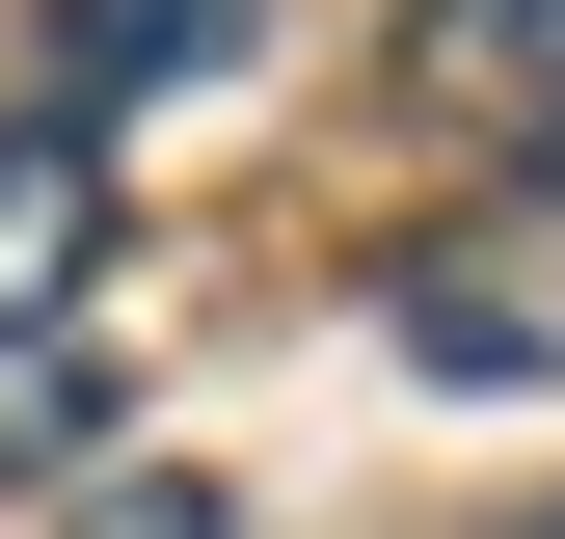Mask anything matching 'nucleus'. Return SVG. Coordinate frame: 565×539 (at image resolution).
Segmentation results:
<instances>
[{
    "label": "nucleus",
    "instance_id": "7ed1b4c3",
    "mask_svg": "<svg viewBox=\"0 0 565 539\" xmlns=\"http://www.w3.org/2000/svg\"><path fill=\"white\" fill-rule=\"evenodd\" d=\"M243 54H269V0H54L28 108H162V82H243Z\"/></svg>",
    "mask_w": 565,
    "mask_h": 539
},
{
    "label": "nucleus",
    "instance_id": "423d86ee",
    "mask_svg": "<svg viewBox=\"0 0 565 539\" xmlns=\"http://www.w3.org/2000/svg\"><path fill=\"white\" fill-rule=\"evenodd\" d=\"M82 539H243L216 486H82Z\"/></svg>",
    "mask_w": 565,
    "mask_h": 539
},
{
    "label": "nucleus",
    "instance_id": "39448f33",
    "mask_svg": "<svg viewBox=\"0 0 565 539\" xmlns=\"http://www.w3.org/2000/svg\"><path fill=\"white\" fill-rule=\"evenodd\" d=\"M0 458H28V486H54V458H108V351H82V324L0 351Z\"/></svg>",
    "mask_w": 565,
    "mask_h": 539
},
{
    "label": "nucleus",
    "instance_id": "20e7f679",
    "mask_svg": "<svg viewBox=\"0 0 565 539\" xmlns=\"http://www.w3.org/2000/svg\"><path fill=\"white\" fill-rule=\"evenodd\" d=\"M404 351H431V378H539V351H565V324L512 297V270H404Z\"/></svg>",
    "mask_w": 565,
    "mask_h": 539
},
{
    "label": "nucleus",
    "instance_id": "0eeeda50",
    "mask_svg": "<svg viewBox=\"0 0 565 539\" xmlns=\"http://www.w3.org/2000/svg\"><path fill=\"white\" fill-rule=\"evenodd\" d=\"M512 539H565V512H512Z\"/></svg>",
    "mask_w": 565,
    "mask_h": 539
},
{
    "label": "nucleus",
    "instance_id": "f03ea898",
    "mask_svg": "<svg viewBox=\"0 0 565 539\" xmlns=\"http://www.w3.org/2000/svg\"><path fill=\"white\" fill-rule=\"evenodd\" d=\"M82 297H108V135L82 108H0V351H54Z\"/></svg>",
    "mask_w": 565,
    "mask_h": 539
},
{
    "label": "nucleus",
    "instance_id": "f257e3e1",
    "mask_svg": "<svg viewBox=\"0 0 565 539\" xmlns=\"http://www.w3.org/2000/svg\"><path fill=\"white\" fill-rule=\"evenodd\" d=\"M404 108L484 189H565V0H404Z\"/></svg>",
    "mask_w": 565,
    "mask_h": 539
}]
</instances>
